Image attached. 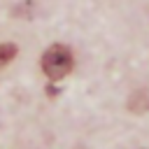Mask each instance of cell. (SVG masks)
Segmentation results:
<instances>
[{
	"mask_svg": "<svg viewBox=\"0 0 149 149\" xmlns=\"http://www.w3.org/2000/svg\"><path fill=\"white\" fill-rule=\"evenodd\" d=\"M128 109L135 112V114L147 112V109H149V91H137V93H133L130 100H128Z\"/></svg>",
	"mask_w": 149,
	"mask_h": 149,
	"instance_id": "obj_2",
	"label": "cell"
},
{
	"mask_svg": "<svg viewBox=\"0 0 149 149\" xmlns=\"http://www.w3.org/2000/svg\"><path fill=\"white\" fill-rule=\"evenodd\" d=\"M16 44L14 42H2L0 44V68H5V65H9L14 58H16Z\"/></svg>",
	"mask_w": 149,
	"mask_h": 149,
	"instance_id": "obj_3",
	"label": "cell"
},
{
	"mask_svg": "<svg viewBox=\"0 0 149 149\" xmlns=\"http://www.w3.org/2000/svg\"><path fill=\"white\" fill-rule=\"evenodd\" d=\"M42 72L47 74V79L51 81H61L63 77H68L72 72V65H74V58H72V51L65 47V44H51L44 54H42Z\"/></svg>",
	"mask_w": 149,
	"mask_h": 149,
	"instance_id": "obj_1",
	"label": "cell"
}]
</instances>
